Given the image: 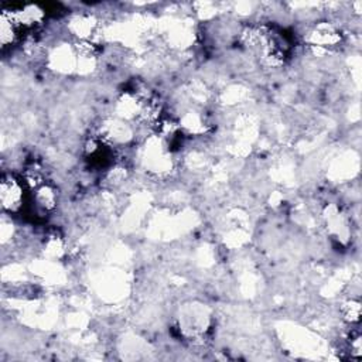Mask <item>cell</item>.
I'll list each match as a JSON object with an SVG mask.
<instances>
[{"label": "cell", "mask_w": 362, "mask_h": 362, "mask_svg": "<svg viewBox=\"0 0 362 362\" xmlns=\"http://www.w3.org/2000/svg\"><path fill=\"white\" fill-rule=\"evenodd\" d=\"M0 191L3 208L10 212H17L23 204V184L11 174H3Z\"/></svg>", "instance_id": "6da1fadb"}]
</instances>
